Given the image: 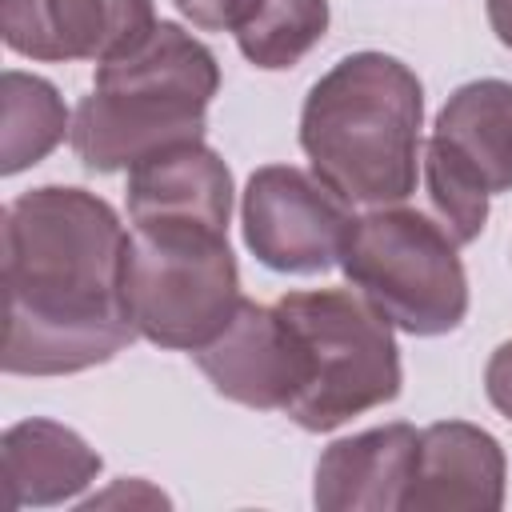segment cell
<instances>
[{
	"instance_id": "6da1fadb",
	"label": "cell",
	"mask_w": 512,
	"mask_h": 512,
	"mask_svg": "<svg viewBox=\"0 0 512 512\" xmlns=\"http://www.w3.org/2000/svg\"><path fill=\"white\" fill-rule=\"evenodd\" d=\"M124 244L116 212L84 188L48 184L4 208V372H84L140 336Z\"/></svg>"
},
{
	"instance_id": "7a4b0ae2",
	"label": "cell",
	"mask_w": 512,
	"mask_h": 512,
	"mask_svg": "<svg viewBox=\"0 0 512 512\" xmlns=\"http://www.w3.org/2000/svg\"><path fill=\"white\" fill-rule=\"evenodd\" d=\"M420 116L416 72L396 56L356 52L312 84L300 112V148L340 200L388 208L416 188Z\"/></svg>"
},
{
	"instance_id": "3957f363",
	"label": "cell",
	"mask_w": 512,
	"mask_h": 512,
	"mask_svg": "<svg viewBox=\"0 0 512 512\" xmlns=\"http://www.w3.org/2000/svg\"><path fill=\"white\" fill-rule=\"evenodd\" d=\"M216 88V56L160 20L136 48L96 68V88L72 120V148L88 172H132L156 152L196 144Z\"/></svg>"
},
{
	"instance_id": "277c9868",
	"label": "cell",
	"mask_w": 512,
	"mask_h": 512,
	"mask_svg": "<svg viewBox=\"0 0 512 512\" xmlns=\"http://www.w3.org/2000/svg\"><path fill=\"white\" fill-rule=\"evenodd\" d=\"M228 232L188 220H140L124 244V308L160 348L200 352L240 308Z\"/></svg>"
},
{
	"instance_id": "5b68a950",
	"label": "cell",
	"mask_w": 512,
	"mask_h": 512,
	"mask_svg": "<svg viewBox=\"0 0 512 512\" xmlns=\"http://www.w3.org/2000/svg\"><path fill=\"white\" fill-rule=\"evenodd\" d=\"M340 268L388 324L412 336L452 332L468 312V280L456 240L416 208L352 216Z\"/></svg>"
},
{
	"instance_id": "8992f818",
	"label": "cell",
	"mask_w": 512,
	"mask_h": 512,
	"mask_svg": "<svg viewBox=\"0 0 512 512\" xmlns=\"http://www.w3.org/2000/svg\"><path fill=\"white\" fill-rule=\"evenodd\" d=\"M276 308L296 328L308 356V384L288 408L300 428L332 432L400 392L392 328L364 296L344 288L288 292Z\"/></svg>"
},
{
	"instance_id": "52a82bcc",
	"label": "cell",
	"mask_w": 512,
	"mask_h": 512,
	"mask_svg": "<svg viewBox=\"0 0 512 512\" xmlns=\"http://www.w3.org/2000/svg\"><path fill=\"white\" fill-rule=\"evenodd\" d=\"M424 184L448 236L476 240L488 196L512 192V84L472 80L448 96L424 152Z\"/></svg>"
},
{
	"instance_id": "ba28073f",
	"label": "cell",
	"mask_w": 512,
	"mask_h": 512,
	"mask_svg": "<svg viewBox=\"0 0 512 512\" xmlns=\"http://www.w3.org/2000/svg\"><path fill=\"white\" fill-rule=\"evenodd\" d=\"M348 224V200L292 164H268L244 188V240L276 272L308 276L332 268Z\"/></svg>"
},
{
	"instance_id": "9c48e42d",
	"label": "cell",
	"mask_w": 512,
	"mask_h": 512,
	"mask_svg": "<svg viewBox=\"0 0 512 512\" xmlns=\"http://www.w3.org/2000/svg\"><path fill=\"white\" fill-rule=\"evenodd\" d=\"M196 364L220 396L260 412H288L308 384L304 344L276 304L240 300L228 328L196 352Z\"/></svg>"
},
{
	"instance_id": "30bf717a",
	"label": "cell",
	"mask_w": 512,
	"mask_h": 512,
	"mask_svg": "<svg viewBox=\"0 0 512 512\" xmlns=\"http://www.w3.org/2000/svg\"><path fill=\"white\" fill-rule=\"evenodd\" d=\"M4 44L32 60H112L152 28V0H4Z\"/></svg>"
},
{
	"instance_id": "8fae6325",
	"label": "cell",
	"mask_w": 512,
	"mask_h": 512,
	"mask_svg": "<svg viewBox=\"0 0 512 512\" xmlns=\"http://www.w3.org/2000/svg\"><path fill=\"white\" fill-rule=\"evenodd\" d=\"M504 504V452L500 444L464 420H444L420 432L416 476L404 508L492 512Z\"/></svg>"
},
{
	"instance_id": "7c38bea8",
	"label": "cell",
	"mask_w": 512,
	"mask_h": 512,
	"mask_svg": "<svg viewBox=\"0 0 512 512\" xmlns=\"http://www.w3.org/2000/svg\"><path fill=\"white\" fill-rule=\"evenodd\" d=\"M420 432L412 424H384L352 440H336L316 464V508H404L416 476Z\"/></svg>"
},
{
	"instance_id": "4fadbf2b",
	"label": "cell",
	"mask_w": 512,
	"mask_h": 512,
	"mask_svg": "<svg viewBox=\"0 0 512 512\" xmlns=\"http://www.w3.org/2000/svg\"><path fill=\"white\" fill-rule=\"evenodd\" d=\"M232 212V176L224 160L196 144H180L148 156L128 176V216L140 220H188L216 232H228Z\"/></svg>"
},
{
	"instance_id": "5bb4252c",
	"label": "cell",
	"mask_w": 512,
	"mask_h": 512,
	"mask_svg": "<svg viewBox=\"0 0 512 512\" xmlns=\"http://www.w3.org/2000/svg\"><path fill=\"white\" fill-rule=\"evenodd\" d=\"M4 508H44L76 496L100 472V456L56 420L12 424L0 440Z\"/></svg>"
},
{
	"instance_id": "9a60e30c",
	"label": "cell",
	"mask_w": 512,
	"mask_h": 512,
	"mask_svg": "<svg viewBox=\"0 0 512 512\" xmlns=\"http://www.w3.org/2000/svg\"><path fill=\"white\" fill-rule=\"evenodd\" d=\"M68 128V108L56 88L40 76L4 72V144H0V172L16 176L28 164L44 160Z\"/></svg>"
},
{
	"instance_id": "2e32d148",
	"label": "cell",
	"mask_w": 512,
	"mask_h": 512,
	"mask_svg": "<svg viewBox=\"0 0 512 512\" xmlns=\"http://www.w3.org/2000/svg\"><path fill=\"white\" fill-rule=\"evenodd\" d=\"M328 28V0H256L236 28L240 52L256 68H292Z\"/></svg>"
},
{
	"instance_id": "e0dca14e",
	"label": "cell",
	"mask_w": 512,
	"mask_h": 512,
	"mask_svg": "<svg viewBox=\"0 0 512 512\" xmlns=\"http://www.w3.org/2000/svg\"><path fill=\"white\" fill-rule=\"evenodd\" d=\"M196 28L204 32H224V28H240L244 16L256 8V0H172Z\"/></svg>"
},
{
	"instance_id": "ac0fdd59",
	"label": "cell",
	"mask_w": 512,
	"mask_h": 512,
	"mask_svg": "<svg viewBox=\"0 0 512 512\" xmlns=\"http://www.w3.org/2000/svg\"><path fill=\"white\" fill-rule=\"evenodd\" d=\"M484 388H488V400L512 420V340L500 344L484 368Z\"/></svg>"
},
{
	"instance_id": "d6986e66",
	"label": "cell",
	"mask_w": 512,
	"mask_h": 512,
	"mask_svg": "<svg viewBox=\"0 0 512 512\" xmlns=\"http://www.w3.org/2000/svg\"><path fill=\"white\" fill-rule=\"evenodd\" d=\"M124 500H128V504H160V508L168 504V500H164L156 488H148V484H140V480H132V484H124V480H120L112 492L84 500V508H100V504H124Z\"/></svg>"
},
{
	"instance_id": "ffe728a7",
	"label": "cell",
	"mask_w": 512,
	"mask_h": 512,
	"mask_svg": "<svg viewBox=\"0 0 512 512\" xmlns=\"http://www.w3.org/2000/svg\"><path fill=\"white\" fill-rule=\"evenodd\" d=\"M488 24L496 40L512 48V0H488Z\"/></svg>"
}]
</instances>
